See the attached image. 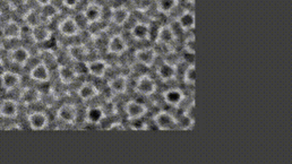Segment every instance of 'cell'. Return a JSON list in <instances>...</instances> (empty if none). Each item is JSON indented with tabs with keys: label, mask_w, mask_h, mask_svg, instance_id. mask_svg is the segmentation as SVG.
<instances>
[{
	"label": "cell",
	"mask_w": 292,
	"mask_h": 164,
	"mask_svg": "<svg viewBox=\"0 0 292 164\" xmlns=\"http://www.w3.org/2000/svg\"><path fill=\"white\" fill-rule=\"evenodd\" d=\"M51 38V31L43 24L37 25L32 28V39L37 43H43Z\"/></svg>",
	"instance_id": "18"
},
{
	"label": "cell",
	"mask_w": 292,
	"mask_h": 164,
	"mask_svg": "<svg viewBox=\"0 0 292 164\" xmlns=\"http://www.w3.org/2000/svg\"><path fill=\"white\" fill-rule=\"evenodd\" d=\"M146 106L138 101H128L125 105L126 116L129 120H140L146 113Z\"/></svg>",
	"instance_id": "2"
},
{
	"label": "cell",
	"mask_w": 292,
	"mask_h": 164,
	"mask_svg": "<svg viewBox=\"0 0 292 164\" xmlns=\"http://www.w3.org/2000/svg\"><path fill=\"white\" fill-rule=\"evenodd\" d=\"M128 87V80L127 77L124 76V75H118L112 78V80L109 82V88L112 93L115 94H121L125 93L126 90Z\"/></svg>",
	"instance_id": "15"
},
{
	"label": "cell",
	"mask_w": 292,
	"mask_h": 164,
	"mask_svg": "<svg viewBox=\"0 0 292 164\" xmlns=\"http://www.w3.org/2000/svg\"><path fill=\"white\" fill-rule=\"evenodd\" d=\"M150 26L145 23H136L134 26L130 28V34L134 39L139 41H144L150 38Z\"/></svg>",
	"instance_id": "19"
},
{
	"label": "cell",
	"mask_w": 292,
	"mask_h": 164,
	"mask_svg": "<svg viewBox=\"0 0 292 164\" xmlns=\"http://www.w3.org/2000/svg\"><path fill=\"white\" fill-rule=\"evenodd\" d=\"M19 113V103L15 100L6 99L0 103V116L5 118H15Z\"/></svg>",
	"instance_id": "13"
},
{
	"label": "cell",
	"mask_w": 292,
	"mask_h": 164,
	"mask_svg": "<svg viewBox=\"0 0 292 164\" xmlns=\"http://www.w3.org/2000/svg\"><path fill=\"white\" fill-rule=\"evenodd\" d=\"M157 75L164 82L171 81L175 75V67L171 62L161 63L159 68H157Z\"/></svg>",
	"instance_id": "25"
},
{
	"label": "cell",
	"mask_w": 292,
	"mask_h": 164,
	"mask_svg": "<svg viewBox=\"0 0 292 164\" xmlns=\"http://www.w3.org/2000/svg\"><path fill=\"white\" fill-rule=\"evenodd\" d=\"M68 52L70 57L76 62H82L84 57L86 56V50L83 45H72L68 48Z\"/></svg>",
	"instance_id": "28"
},
{
	"label": "cell",
	"mask_w": 292,
	"mask_h": 164,
	"mask_svg": "<svg viewBox=\"0 0 292 164\" xmlns=\"http://www.w3.org/2000/svg\"><path fill=\"white\" fill-rule=\"evenodd\" d=\"M40 19H41V16L39 15L37 12H34V10H30V12L27 13L25 16V22L27 25H29V26L33 28L34 26H37V25L42 24Z\"/></svg>",
	"instance_id": "29"
},
{
	"label": "cell",
	"mask_w": 292,
	"mask_h": 164,
	"mask_svg": "<svg viewBox=\"0 0 292 164\" xmlns=\"http://www.w3.org/2000/svg\"><path fill=\"white\" fill-rule=\"evenodd\" d=\"M104 119V111L103 109L100 106H93V108H89L85 112V120L89 123L97 124L100 123L102 120Z\"/></svg>",
	"instance_id": "22"
},
{
	"label": "cell",
	"mask_w": 292,
	"mask_h": 164,
	"mask_svg": "<svg viewBox=\"0 0 292 164\" xmlns=\"http://www.w3.org/2000/svg\"><path fill=\"white\" fill-rule=\"evenodd\" d=\"M20 99L23 100L25 103H32V102H37L39 99V93L34 90H25L22 93V96Z\"/></svg>",
	"instance_id": "31"
},
{
	"label": "cell",
	"mask_w": 292,
	"mask_h": 164,
	"mask_svg": "<svg viewBox=\"0 0 292 164\" xmlns=\"http://www.w3.org/2000/svg\"><path fill=\"white\" fill-rule=\"evenodd\" d=\"M0 83L5 90L12 91L16 88L20 84V76L14 71L6 70L1 76H0Z\"/></svg>",
	"instance_id": "10"
},
{
	"label": "cell",
	"mask_w": 292,
	"mask_h": 164,
	"mask_svg": "<svg viewBox=\"0 0 292 164\" xmlns=\"http://www.w3.org/2000/svg\"><path fill=\"white\" fill-rule=\"evenodd\" d=\"M30 77L38 83H47L50 80V70H49L47 63L40 62L37 63L30 71Z\"/></svg>",
	"instance_id": "6"
},
{
	"label": "cell",
	"mask_w": 292,
	"mask_h": 164,
	"mask_svg": "<svg viewBox=\"0 0 292 164\" xmlns=\"http://www.w3.org/2000/svg\"><path fill=\"white\" fill-rule=\"evenodd\" d=\"M77 93H78L80 100H83V101H90V100L94 99L97 95V88L94 86L93 84L85 83L78 88Z\"/></svg>",
	"instance_id": "24"
},
{
	"label": "cell",
	"mask_w": 292,
	"mask_h": 164,
	"mask_svg": "<svg viewBox=\"0 0 292 164\" xmlns=\"http://www.w3.org/2000/svg\"><path fill=\"white\" fill-rule=\"evenodd\" d=\"M156 8L162 14H170L178 6V0H156Z\"/></svg>",
	"instance_id": "27"
},
{
	"label": "cell",
	"mask_w": 292,
	"mask_h": 164,
	"mask_svg": "<svg viewBox=\"0 0 292 164\" xmlns=\"http://www.w3.org/2000/svg\"><path fill=\"white\" fill-rule=\"evenodd\" d=\"M2 34L7 40H13V39L20 38V25L19 23L9 20L5 26L2 27Z\"/></svg>",
	"instance_id": "21"
},
{
	"label": "cell",
	"mask_w": 292,
	"mask_h": 164,
	"mask_svg": "<svg viewBox=\"0 0 292 164\" xmlns=\"http://www.w3.org/2000/svg\"><path fill=\"white\" fill-rule=\"evenodd\" d=\"M5 71H6V69H5V67H3V66H2V62H0V76H1V75H2L3 73H5Z\"/></svg>",
	"instance_id": "35"
},
{
	"label": "cell",
	"mask_w": 292,
	"mask_h": 164,
	"mask_svg": "<svg viewBox=\"0 0 292 164\" xmlns=\"http://www.w3.org/2000/svg\"><path fill=\"white\" fill-rule=\"evenodd\" d=\"M62 5L66 6L67 8H75V7L80 2V0H61Z\"/></svg>",
	"instance_id": "33"
},
{
	"label": "cell",
	"mask_w": 292,
	"mask_h": 164,
	"mask_svg": "<svg viewBox=\"0 0 292 164\" xmlns=\"http://www.w3.org/2000/svg\"><path fill=\"white\" fill-rule=\"evenodd\" d=\"M129 17L130 13L126 7H117V8L111 10L110 19L109 20L117 26H124L128 22Z\"/></svg>",
	"instance_id": "11"
},
{
	"label": "cell",
	"mask_w": 292,
	"mask_h": 164,
	"mask_svg": "<svg viewBox=\"0 0 292 164\" xmlns=\"http://www.w3.org/2000/svg\"><path fill=\"white\" fill-rule=\"evenodd\" d=\"M153 119L160 130H172L178 127V121L168 112H159Z\"/></svg>",
	"instance_id": "3"
},
{
	"label": "cell",
	"mask_w": 292,
	"mask_h": 164,
	"mask_svg": "<svg viewBox=\"0 0 292 164\" xmlns=\"http://www.w3.org/2000/svg\"><path fill=\"white\" fill-rule=\"evenodd\" d=\"M135 88L139 94L144 96H150L156 93V84L153 78L147 76V75H143V76H140L138 80H137Z\"/></svg>",
	"instance_id": "1"
},
{
	"label": "cell",
	"mask_w": 292,
	"mask_h": 164,
	"mask_svg": "<svg viewBox=\"0 0 292 164\" xmlns=\"http://www.w3.org/2000/svg\"><path fill=\"white\" fill-rule=\"evenodd\" d=\"M127 42L121 35L116 34L112 35V37L108 40L107 43V49L108 52L112 53V55H122L126 50H127Z\"/></svg>",
	"instance_id": "4"
},
{
	"label": "cell",
	"mask_w": 292,
	"mask_h": 164,
	"mask_svg": "<svg viewBox=\"0 0 292 164\" xmlns=\"http://www.w3.org/2000/svg\"><path fill=\"white\" fill-rule=\"evenodd\" d=\"M184 82L186 84H195L196 82V68L195 65H188L184 73Z\"/></svg>",
	"instance_id": "30"
},
{
	"label": "cell",
	"mask_w": 292,
	"mask_h": 164,
	"mask_svg": "<svg viewBox=\"0 0 292 164\" xmlns=\"http://www.w3.org/2000/svg\"><path fill=\"white\" fill-rule=\"evenodd\" d=\"M156 50L153 48H143L135 52V59L137 62L144 66H151L156 62Z\"/></svg>",
	"instance_id": "9"
},
{
	"label": "cell",
	"mask_w": 292,
	"mask_h": 164,
	"mask_svg": "<svg viewBox=\"0 0 292 164\" xmlns=\"http://www.w3.org/2000/svg\"><path fill=\"white\" fill-rule=\"evenodd\" d=\"M58 28L59 32L67 38L76 37L80 31L78 25L76 23V20L74 17H66L65 20H62L60 24H59Z\"/></svg>",
	"instance_id": "5"
},
{
	"label": "cell",
	"mask_w": 292,
	"mask_h": 164,
	"mask_svg": "<svg viewBox=\"0 0 292 164\" xmlns=\"http://www.w3.org/2000/svg\"><path fill=\"white\" fill-rule=\"evenodd\" d=\"M27 121H29L30 127L32 128L33 130H43L48 127L49 123L48 116L45 115L44 112L41 111H35L30 113L29 117H27Z\"/></svg>",
	"instance_id": "7"
},
{
	"label": "cell",
	"mask_w": 292,
	"mask_h": 164,
	"mask_svg": "<svg viewBox=\"0 0 292 164\" xmlns=\"http://www.w3.org/2000/svg\"><path fill=\"white\" fill-rule=\"evenodd\" d=\"M164 101L171 106H178L180 103L184 101L185 96L181 90L179 88H169L163 93Z\"/></svg>",
	"instance_id": "17"
},
{
	"label": "cell",
	"mask_w": 292,
	"mask_h": 164,
	"mask_svg": "<svg viewBox=\"0 0 292 164\" xmlns=\"http://www.w3.org/2000/svg\"><path fill=\"white\" fill-rule=\"evenodd\" d=\"M58 74H59V77H60V80L62 81V83H66V84L73 83V82L75 81L77 75L74 68H70L68 66L59 67Z\"/></svg>",
	"instance_id": "26"
},
{
	"label": "cell",
	"mask_w": 292,
	"mask_h": 164,
	"mask_svg": "<svg viewBox=\"0 0 292 164\" xmlns=\"http://www.w3.org/2000/svg\"><path fill=\"white\" fill-rule=\"evenodd\" d=\"M0 16H1V12H0Z\"/></svg>",
	"instance_id": "36"
},
{
	"label": "cell",
	"mask_w": 292,
	"mask_h": 164,
	"mask_svg": "<svg viewBox=\"0 0 292 164\" xmlns=\"http://www.w3.org/2000/svg\"><path fill=\"white\" fill-rule=\"evenodd\" d=\"M185 51L195 53V38L189 37L185 41Z\"/></svg>",
	"instance_id": "32"
},
{
	"label": "cell",
	"mask_w": 292,
	"mask_h": 164,
	"mask_svg": "<svg viewBox=\"0 0 292 164\" xmlns=\"http://www.w3.org/2000/svg\"><path fill=\"white\" fill-rule=\"evenodd\" d=\"M177 23L179 25V27L182 28V30L189 31L193 30L195 27V15L194 13L189 12V10H186L181 14L180 16L178 17Z\"/></svg>",
	"instance_id": "20"
},
{
	"label": "cell",
	"mask_w": 292,
	"mask_h": 164,
	"mask_svg": "<svg viewBox=\"0 0 292 164\" xmlns=\"http://www.w3.org/2000/svg\"><path fill=\"white\" fill-rule=\"evenodd\" d=\"M83 15L85 17L89 24H94L100 22L103 16V9L100 5H97L96 2L90 3L89 6L84 9Z\"/></svg>",
	"instance_id": "8"
},
{
	"label": "cell",
	"mask_w": 292,
	"mask_h": 164,
	"mask_svg": "<svg viewBox=\"0 0 292 164\" xmlns=\"http://www.w3.org/2000/svg\"><path fill=\"white\" fill-rule=\"evenodd\" d=\"M57 117L65 123H74L77 119V109L72 104H64L58 110Z\"/></svg>",
	"instance_id": "12"
},
{
	"label": "cell",
	"mask_w": 292,
	"mask_h": 164,
	"mask_svg": "<svg viewBox=\"0 0 292 164\" xmlns=\"http://www.w3.org/2000/svg\"><path fill=\"white\" fill-rule=\"evenodd\" d=\"M10 60L16 65H25L30 59V52L29 50L24 47H16L10 50L9 52Z\"/></svg>",
	"instance_id": "14"
},
{
	"label": "cell",
	"mask_w": 292,
	"mask_h": 164,
	"mask_svg": "<svg viewBox=\"0 0 292 164\" xmlns=\"http://www.w3.org/2000/svg\"><path fill=\"white\" fill-rule=\"evenodd\" d=\"M108 70V63L104 60L97 59L87 62V73L94 77H103Z\"/></svg>",
	"instance_id": "16"
},
{
	"label": "cell",
	"mask_w": 292,
	"mask_h": 164,
	"mask_svg": "<svg viewBox=\"0 0 292 164\" xmlns=\"http://www.w3.org/2000/svg\"><path fill=\"white\" fill-rule=\"evenodd\" d=\"M35 1H37V2L39 3V5H40V6H42V7H45V6L51 5L52 0H35Z\"/></svg>",
	"instance_id": "34"
},
{
	"label": "cell",
	"mask_w": 292,
	"mask_h": 164,
	"mask_svg": "<svg viewBox=\"0 0 292 164\" xmlns=\"http://www.w3.org/2000/svg\"><path fill=\"white\" fill-rule=\"evenodd\" d=\"M156 39L163 45H170L175 41L174 28L170 26H161L157 31Z\"/></svg>",
	"instance_id": "23"
}]
</instances>
